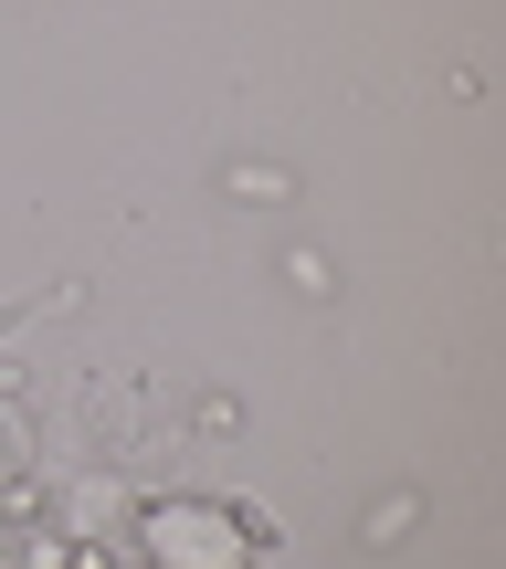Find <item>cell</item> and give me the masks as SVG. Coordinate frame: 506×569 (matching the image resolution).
Wrapping results in <instances>:
<instances>
[{
  "mask_svg": "<svg viewBox=\"0 0 506 569\" xmlns=\"http://www.w3.org/2000/svg\"><path fill=\"white\" fill-rule=\"evenodd\" d=\"M127 538L148 569H254V507L222 496H148L127 507Z\"/></svg>",
  "mask_w": 506,
  "mask_h": 569,
  "instance_id": "6da1fadb",
  "label": "cell"
},
{
  "mask_svg": "<svg viewBox=\"0 0 506 569\" xmlns=\"http://www.w3.org/2000/svg\"><path fill=\"white\" fill-rule=\"evenodd\" d=\"M411 528H423V496L401 486V496H380V507H369V528H359V538H369V549H401Z\"/></svg>",
  "mask_w": 506,
  "mask_h": 569,
  "instance_id": "7a4b0ae2",
  "label": "cell"
},
{
  "mask_svg": "<svg viewBox=\"0 0 506 569\" xmlns=\"http://www.w3.org/2000/svg\"><path fill=\"white\" fill-rule=\"evenodd\" d=\"M21 475H32V422H21V411L0 401V496H11Z\"/></svg>",
  "mask_w": 506,
  "mask_h": 569,
  "instance_id": "3957f363",
  "label": "cell"
},
{
  "mask_svg": "<svg viewBox=\"0 0 506 569\" xmlns=\"http://www.w3.org/2000/svg\"><path fill=\"white\" fill-rule=\"evenodd\" d=\"M63 517H75V538H85V528H117L127 496H117V486H75V507H63Z\"/></svg>",
  "mask_w": 506,
  "mask_h": 569,
  "instance_id": "277c9868",
  "label": "cell"
}]
</instances>
